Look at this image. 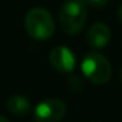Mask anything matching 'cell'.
Returning a JSON list of instances; mask_svg holds the SVG:
<instances>
[{
  "mask_svg": "<svg viewBox=\"0 0 122 122\" xmlns=\"http://www.w3.org/2000/svg\"><path fill=\"white\" fill-rule=\"evenodd\" d=\"M66 114V104L59 98H46L34 109L36 122H61Z\"/></svg>",
  "mask_w": 122,
  "mask_h": 122,
  "instance_id": "4",
  "label": "cell"
},
{
  "mask_svg": "<svg viewBox=\"0 0 122 122\" xmlns=\"http://www.w3.org/2000/svg\"><path fill=\"white\" fill-rule=\"evenodd\" d=\"M83 1H84V3H85V0H83Z\"/></svg>",
  "mask_w": 122,
  "mask_h": 122,
  "instance_id": "12",
  "label": "cell"
},
{
  "mask_svg": "<svg viewBox=\"0 0 122 122\" xmlns=\"http://www.w3.org/2000/svg\"><path fill=\"white\" fill-rule=\"evenodd\" d=\"M25 29L32 38L45 41L54 34L55 25L45 8H32L25 16Z\"/></svg>",
  "mask_w": 122,
  "mask_h": 122,
  "instance_id": "2",
  "label": "cell"
},
{
  "mask_svg": "<svg viewBox=\"0 0 122 122\" xmlns=\"http://www.w3.org/2000/svg\"><path fill=\"white\" fill-rule=\"evenodd\" d=\"M81 72L92 84L102 85L110 79L112 66L102 54L88 53L81 61Z\"/></svg>",
  "mask_w": 122,
  "mask_h": 122,
  "instance_id": "3",
  "label": "cell"
},
{
  "mask_svg": "<svg viewBox=\"0 0 122 122\" xmlns=\"http://www.w3.org/2000/svg\"><path fill=\"white\" fill-rule=\"evenodd\" d=\"M117 16H118L119 21L122 22V4L119 5V8H118V12H117Z\"/></svg>",
  "mask_w": 122,
  "mask_h": 122,
  "instance_id": "9",
  "label": "cell"
},
{
  "mask_svg": "<svg viewBox=\"0 0 122 122\" xmlns=\"http://www.w3.org/2000/svg\"><path fill=\"white\" fill-rule=\"evenodd\" d=\"M87 42L93 49H102L110 41V29L106 24L96 22L88 29L87 32Z\"/></svg>",
  "mask_w": 122,
  "mask_h": 122,
  "instance_id": "6",
  "label": "cell"
},
{
  "mask_svg": "<svg viewBox=\"0 0 122 122\" xmlns=\"http://www.w3.org/2000/svg\"><path fill=\"white\" fill-rule=\"evenodd\" d=\"M109 1L110 0H85V4H88V5L96 9H102L109 4Z\"/></svg>",
  "mask_w": 122,
  "mask_h": 122,
  "instance_id": "8",
  "label": "cell"
},
{
  "mask_svg": "<svg viewBox=\"0 0 122 122\" xmlns=\"http://www.w3.org/2000/svg\"><path fill=\"white\" fill-rule=\"evenodd\" d=\"M121 83H122V68H121Z\"/></svg>",
  "mask_w": 122,
  "mask_h": 122,
  "instance_id": "11",
  "label": "cell"
},
{
  "mask_svg": "<svg viewBox=\"0 0 122 122\" xmlns=\"http://www.w3.org/2000/svg\"><path fill=\"white\" fill-rule=\"evenodd\" d=\"M50 64L55 71L62 72V74H68L72 72L75 68L76 59L75 55L67 46H56L50 51L49 55Z\"/></svg>",
  "mask_w": 122,
  "mask_h": 122,
  "instance_id": "5",
  "label": "cell"
},
{
  "mask_svg": "<svg viewBox=\"0 0 122 122\" xmlns=\"http://www.w3.org/2000/svg\"><path fill=\"white\" fill-rule=\"evenodd\" d=\"M87 20V5L83 0H67L59 9V21L63 32L76 36L81 32Z\"/></svg>",
  "mask_w": 122,
  "mask_h": 122,
  "instance_id": "1",
  "label": "cell"
},
{
  "mask_svg": "<svg viewBox=\"0 0 122 122\" xmlns=\"http://www.w3.org/2000/svg\"><path fill=\"white\" fill-rule=\"evenodd\" d=\"M0 122H9L8 118H5L4 116H0Z\"/></svg>",
  "mask_w": 122,
  "mask_h": 122,
  "instance_id": "10",
  "label": "cell"
},
{
  "mask_svg": "<svg viewBox=\"0 0 122 122\" xmlns=\"http://www.w3.org/2000/svg\"><path fill=\"white\" fill-rule=\"evenodd\" d=\"M7 109L11 112L13 116L17 117H24L30 113L32 110V105L30 101L28 100L25 96H13L8 100L7 102Z\"/></svg>",
  "mask_w": 122,
  "mask_h": 122,
  "instance_id": "7",
  "label": "cell"
}]
</instances>
